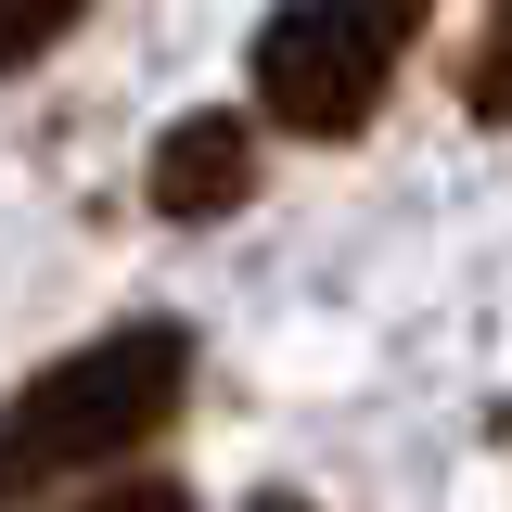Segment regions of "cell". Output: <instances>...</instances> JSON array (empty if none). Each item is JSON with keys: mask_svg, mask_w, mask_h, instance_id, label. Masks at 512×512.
Here are the masks:
<instances>
[{"mask_svg": "<svg viewBox=\"0 0 512 512\" xmlns=\"http://www.w3.org/2000/svg\"><path fill=\"white\" fill-rule=\"evenodd\" d=\"M192 397V320H103L90 346H64L52 372L0 397V512L90 487L103 461L154 448Z\"/></svg>", "mask_w": 512, "mask_h": 512, "instance_id": "1", "label": "cell"}, {"mask_svg": "<svg viewBox=\"0 0 512 512\" xmlns=\"http://www.w3.org/2000/svg\"><path fill=\"white\" fill-rule=\"evenodd\" d=\"M423 13L436 0H269L256 26V116L295 128V141H359L372 103L397 90V64L423 52Z\"/></svg>", "mask_w": 512, "mask_h": 512, "instance_id": "2", "label": "cell"}, {"mask_svg": "<svg viewBox=\"0 0 512 512\" xmlns=\"http://www.w3.org/2000/svg\"><path fill=\"white\" fill-rule=\"evenodd\" d=\"M141 192H154V218H180V231H205V218H244V205H256V116L192 103V116L154 141Z\"/></svg>", "mask_w": 512, "mask_h": 512, "instance_id": "3", "label": "cell"}, {"mask_svg": "<svg viewBox=\"0 0 512 512\" xmlns=\"http://www.w3.org/2000/svg\"><path fill=\"white\" fill-rule=\"evenodd\" d=\"M461 116L512 128V0H487V26H474V52H461Z\"/></svg>", "mask_w": 512, "mask_h": 512, "instance_id": "4", "label": "cell"}, {"mask_svg": "<svg viewBox=\"0 0 512 512\" xmlns=\"http://www.w3.org/2000/svg\"><path fill=\"white\" fill-rule=\"evenodd\" d=\"M77 13H90V0H0V77H26L39 52H64Z\"/></svg>", "mask_w": 512, "mask_h": 512, "instance_id": "5", "label": "cell"}, {"mask_svg": "<svg viewBox=\"0 0 512 512\" xmlns=\"http://www.w3.org/2000/svg\"><path fill=\"white\" fill-rule=\"evenodd\" d=\"M77 512H192V500H180V487H167V474H141V487H90V500H77Z\"/></svg>", "mask_w": 512, "mask_h": 512, "instance_id": "6", "label": "cell"}, {"mask_svg": "<svg viewBox=\"0 0 512 512\" xmlns=\"http://www.w3.org/2000/svg\"><path fill=\"white\" fill-rule=\"evenodd\" d=\"M256 512H308V500H256Z\"/></svg>", "mask_w": 512, "mask_h": 512, "instance_id": "7", "label": "cell"}]
</instances>
